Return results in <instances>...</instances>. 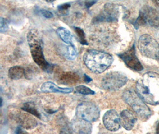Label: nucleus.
Returning a JSON list of instances; mask_svg holds the SVG:
<instances>
[{
  "instance_id": "nucleus-1",
  "label": "nucleus",
  "mask_w": 159,
  "mask_h": 134,
  "mask_svg": "<svg viewBox=\"0 0 159 134\" xmlns=\"http://www.w3.org/2000/svg\"><path fill=\"white\" fill-rule=\"evenodd\" d=\"M138 95L145 103L152 106L159 104V75L148 72L136 84Z\"/></svg>"
},
{
  "instance_id": "nucleus-2",
  "label": "nucleus",
  "mask_w": 159,
  "mask_h": 134,
  "mask_svg": "<svg viewBox=\"0 0 159 134\" xmlns=\"http://www.w3.org/2000/svg\"><path fill=\"white\" fill-rule=\"evenodd\" d=\"M83 60L88 69L98 74L106 71L113 62V58L110 54L96 49L88 50Z\"/></svg>"
},
{
  "instance_id": "nucleus-3",
  "label": "nucleus",
  "mask_w": 159,
  "mask_h": 134,
  "mask_svg": "<svg viewBox=\"0 0 159 134\" xmlns=\"http://www.w3.org/2000/svg\"><path fill=\"white\" fill-rule=\"evenodd\" d=\"M27 41L34 62L43 70L49 72L51 69V67L45 58L43 49V41L38 31L35 29L29 30L27 34Z\"/></svg>"
},
{
  "instance_id": "nucleus-4",
  "label": "nucleus",
  "mask_w": 159,
  "mask_h": 134,
  "mask_svg": "<svg viewBox=\"0 0 159 134\" xmlns=\"http://www.w3.org/2000/svg\"><path fill=\"white\" fill-rule=\"evenodd\" d=\"M122 97L142 120H147L150 118L152 114L150 109L140 98L137 92L133 90H127L123 92Z\"/></svg>"
},
{
  "instance_id": "nucleus-5",
  "label": "nucleus",
  "mask_w": 159,
  "mask_h": 134,
  "mask_svg": "<svg viewBox=\"0 0 159 134\" xmlns=\"http://www.w3.org/2000/svg\"><path fill=\"white\" fill-rule=\"evenodd\" d=\"M138 47L143 56L156 60L159 63V44L148 34L140 36Z\"/></svg>"
},
{
  "instance_id": "nucleus-6",
  "label": "nucleus",
  "mask_w": 159,
  "mask_h": 134,
  "mask_svg": "<svg viewBox=\"0 0 159 134\" xmlns=\"http://www.w3.org/2000/svg\"><path fill=\"white\" fill-rule=\"evenodd\" d=\"M134 25L136 28L146 25L154 28H159V12L152 7L145 6L140 10L139 16Z\"/></svg>"
},
{
  "instance_id": "nucleus-7",
  "label": "nucleus",
  "mask_w": 159,
  "mask_h": 134,
  "mask_svg": "<svg viewBox=\"0 0 159 134\" xmlns=\"http://www.w3.org/2000/svg\"><path fill=\"white\" fill-rule=\"evenodd\" d=\"M127 76L121 72H110L102 79V87L107 91H117L123 87L128 82Z\"/></svg>"
},
{
  "instance_id": "nucleus-8",
  "label": "nucleus",
  "mask_w": 159,
  "mask_h": 134,
  "mask_svg": "<svg viewBox=\"0 0 159 134\" xmlns=\"http://www.w3.org/2000/svg\"><path fill=\"white\" fill-rule=\"evenodd\" d=\"M100 115L99 108L92 102H82L76 109V116L89 122H94L98 120Z\"/></svg>"
},
{
  "instance_id": "nucleus-9",
  "label": "nucleus",
  "mask_w": 159,
  "mask_h": 134,
  "mask_svg": "<svg viewBox=\"0 0 159 134\" xmlns=\"http://www.w3.org/2000/svg\"><path fill=\"white\" fill-rule=\"evenodd\" d=\"M121 14V7L113 3L104 5L101 13L93 20V23L100 22H116L119 19Z\"/></svg>"
},
{
  "instance_id": "nucleus-10",
  "label": "nucleus",
  "mask_w": 159,
  "mask_h": 134,
  "mask_svg": "<svg viewBox=\"0 0 159 134\" xmlns=\"http://www.w3.org/2000/svg\"><path fill=\"white\" fill-rule=\"evenodd\" d=\"M10 116L23 129H32L36 127L38 124L35 118L25 111L15 110L10 113Z\"/></svg>"
},
{
  "instance_id": "nucleus-11",
  "label": "nucleus",
  "mask_w": 159,
  "mask_h": 134,
  "mask_svg": "<svg viewBox=\"0 0 159 134\" xmlns=\"http://www.w3.org/2000/svg\"><path fill=\"white\" fill-rule=\"evenodd\" d=\"M118 56L123 60L127 67L130 69L137 72L143 71L144 69L142 64L141 63L136 55L135 47L134 44L126 51L118 54Z\"/></svg>"
},
{
  "instance_id": "nucleus-12",
  "label": "nucleus",
  "mask_w": 159,
  "mask_h": 134,
  "mask_svg": "<svg viewBox=\"0 0 159 134\" xmlns=\"http://www.w3.org/2000/svg\"><path fill=\"white\" fill-rule=\"evenodd\" d=\"M102 121L104 127L110 131H117L121 127L120 116L115 110L106 112L103 116Z\"/></svg>"
},
{
  "instance_id": "nucleus-13",
  "label": "nucleus",
  "mask_w": 159,
  "mask_h": 134,
  "mask_svg": "<svg viewBox=\"0 0 159 134\" xmlns=\"http://www.w3.org/2000/svg\"><path fill=\"white\" fill-rule=\"evenodd\" d=\"M73 131L77 134H91L93 126L91 122L76 117L71 123Z\"/></svg>"
},
{
  "instance_id": "nucleus-14",
  "label": "nucleus",
  "mask_w": 159,
  "mask_h": 134,
  "mask_svg": "<svg viewBox=\"0 0 159 134\" xmlns=\"http://www.w3.org/2000/svg\"><path fill=\"white\" fill-rule=\"evenodd\" d=\"M120 119L121 125L128 131L132 129L137 121V119L134 114L128 110H124L121 112Z\"/></svg>"
},
{
  "instance_id": "nucleus-15",
  "label": "nucleus",
  "mask_w": 159,
  "mask_h": 134,
  "mask_svg": "<svg viewBox=\"0 0 159 134\" xmlns=\"http://www.w3.org/2000/svg\"><path fill=\"white\" fill-rule=\"evenodd\" d=\"M58 81L61 84L73 85L80 81V76L72 72H63L58 76Z\"/></svg>"
},
{
  "instance_id": "nucleus-16",
  "label": "nucleus",
  "mask_w": 159,
  "mask_h": 134,
  "mask_svg": "<svg viewBox=\"0 0 159 134\" xmlns=\"http://www.w3.org/2000/svg\"><path fill=\"white\" fill-rule=\"evenodd\" d=\"M41 90L43 92H60L69 94L72 92L73 90L70 88H61L51 82H47L43 84Z\"/></svg>"
},
{
  "instance_id": "nucleus-17",
  "label": "nucleus",
  "mask_w": 159,
  "mask_h": 134,
  "mask_svg": "<svg viewBox=\"0 0 159 134\" xmlns=\"http://www.w3.org/2000/svg\"><path fill=\"white\" fill-rule=\"evenodd\" d=\"M57 33L64 43L68 45H72L73 36L69 29L60 27L57 30Z\"/></svg>"
},
{
  "instance_id": "nucleus-18",
  "label": "nucleus",
  "mask_w": 159,
  "mask_h": 134,
  "mask_svg": "<svg viewBox=\"0 0 159 134\" xmlns=\"http://www.w3.org/2000/svg\"><path fill=\"white\" fill-rule=\"evenodd\" d=\"M25 74V69L19 66H16L11 67L8 71L9 78L13 80H19L24 77Z\"/></svg>"
},
{
  "instance_id": "nucleus-19",
  "label": "nucleus",
  "mask_w": 159,
  "mask_h": 134,
  "mask_svg": "<svg viewBox=\"0 0 159 134\" xmlns=\"http://www.w3.org/2000/svg\"><path fill=\"white\" fill-rule=\"evenodd\" d=\"M22 110L29 113L33 116H35L39 119H41V114L36 109V107L34 105V104L32 103L28 102L25 103L22 107Z\"/></svg>"
},
{
  "instance_id": "nucleus-20",
  "label": "nucleus",
  "mask_w": 159,
  "mask_h": 134,
  "mask_svg": "<svg viewBox=\"0 0 159 134\" xmlns=\"http://www.w3.org/2000/svg\"><path fill=\"white\" fill-rule=\"evenodd\" d=\"M63 54L69 60H74L77 56V50L73 44L69 45L63 49Z\"/></svg>"
},
{
  "instance_id": "nucleus-21",
  "label": "nucleus",
  "mask_w": 159,
  "mask_h": 134,
  "mask_svg": "<svg viewBox=\"0 0 159 134\" xmlns=\"http://www.w3.org/2000/svg\"><path fill=\"white\" fill-rule=\"evenodd\" d=\"M73 29L78 35L80 43L81 44L85 45H88V43L87 42V39H86L85 34L84 31L83 30V29L80 28L79 27H73Z\"/></svg>"
},
{
  "instance_id": "nucleus-22",
  "label": "nucleus",
  "mask_w": 159,
  "mask_h": 134,
  "mask_svg": "<svg viewBox=\"0 0 159 134\" xmlns=\"http://www.w3.org/2000/svg\"><path fill=\"white\" fill-rule=\"evenodd\" d=\"M75 91L77 93H79L82 95H94L95 94V92L91 90L90 88H88L84 85H80L76 87Z\"/></svg>"
},
{
  "instance_id": "nucleus-23",
  "label": "nucleus",
  "mask_w": 159,
  "mask_h": 134,
  "mask_svg": "<svg viewBox=\"0 0 159 134\" xmlns=\"http://www.w3.org/2000/svg\"><path fill=\"white\" fill-rule=\"evenodd\" d=\"M70 7H71V6L69 3H65V4L58 6L57 9L60 14H62V15H67V14L68 13L69 9Z\"/></svg>"
},
{
  "instance_id": "nucleus-24",
  "label": "nucleus",
  "mask_w": 159,
  "mask_h": 134,
  "mask_svg": "<svg viewBox=\"0 0 159 134\" xmlns=\"http://www.w3.org/2000/svg\"><path fill=\"white\" fill-rule=\"evenodd\" d=\"M8 29V23L6 19L3 17L0 18V32L5 33Z\"/></svg>"
},
{
  "instance_id": "nucleus-25",
  "label": "nucleus",
  "mask_w": 159,
  "mask_h": 134,
  "mask_svg": "<svg viewBox=\"0 0 159 134\" xmlns=\"http://www.w3.org/2000/svg\"><path fill=\"white\" fill-rule=\"evenodd\" d=\"M41 13L44 17H45L47 19H51V18L53 17V16H54L52 12H51L50 11H49V10H41Z\"/></svg>"
},
{
  "instance_id": "nucleus-26",
  "label": "nucleus",
  "mask_w": 159,
  "mask_h": 134,
  "mask_svg": "<svg viewBox=\"0 0 159 134\" xmlns=\"http://www.w3.org/2000/svg\"><path fill=\"white\" fill-rule=\"evenodd\" d=\"M96 2H97L96 1H88L85 2V5L87 8H89V7H91L92 6L95 4Z\"/></svg>"
},
{
  "instance_id": "nucleus-27",
  "label": "nucleus",
  "mask_w": 159,
  "mask_h": 134,
  "mask_svg": "<svg viewBox=\"0 0 159 134\" xmlns=\"http://www.w3.org/2000/svg\"><path fill=\"white\" fill-rule=\"evenodd\" d=\"M16 134H29L22 129V127H18L16 131Z\"/></svg>"
},
{
  "instance_id": "nucleus-28",
  "label": "nucleus",
  "mask_w": 159,
  "mask_h": 134,
  "mask_svg": "<svg viewBox=\"0 0 159 134\" xmlns=\"http://www.w3.org/2000/svg\"><path fill=\"white\" fill-rule=\"evenodd\" d=\"M60 134H72V133H71L70 131L68 128L64 127V128H63L61 130Z\"/></svg>"
},
{
  "instance_id": "nucleus-29",
  "label": "nucleus",
  "mask_w": 159,
  "mask_h": 134,
  "mask_svg": "<svg viewBox=\"0 0 159 134\" xmlns=\"http://www.w3.org/2000/svg\"><path fill=\"white\" fill-rule=\"evenodd\" d=\"M84 78H85V81L87 82H91V81H92V79L91 78H89L88 75H84Z\"/></svg>"
},
{
  "instance_id": "nucleus-30",
  "label": "nucleus",
  "mask_w": 159,
  "mask_h": 134,
  "mask_svg": "<svg viewBox=\"0 0 159 134\" xmlns=\"http://www.w3.org/2000/svg\"><path fill=\"white\" fill-rule=\"evenodd\" d=\"M156 134H159V123L156 127Z\"/></svg>"
},
{
  "instance_id": "nucleus-31",
  "label": "nucleus",
  "mask_w": 159,
  "mask_h": 134,
  "mask_svg": "<svg viewBox=\"0 0 159 134\" xmlns=\"http://www.w3.org/2000/svg\"><path fill=\"white\" fill-rule=\"evenodd\" d=\"M156 2H157V3H158V4H159V1H156Z\"/></svg>"
}]
</instances>
